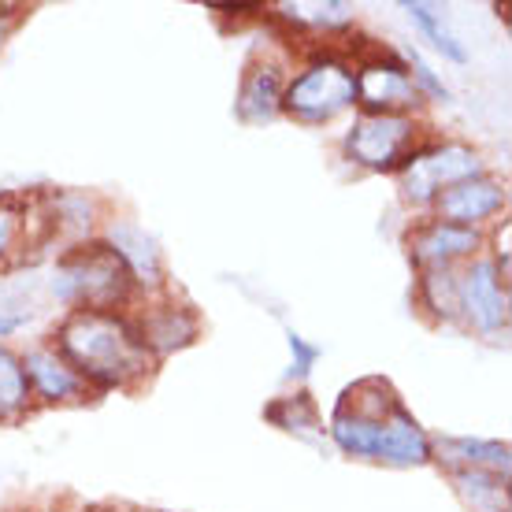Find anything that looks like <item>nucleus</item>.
I'll use <instances>...</instances> for the list:
<instances>
[{
  "mask_svg": "<svg viewBox=\"0 0 512 512\" xmlns=\"http://www.w3.org/2000/svg\"><path fill=\"white\" fill-rule=\"evenodd\" d=\"M56 353L86 386H134L156 360L141 346L134 320L116 308H71L56 331Z\"/></svg>",
  "mask_w": 512,
  "mask_h": 512,
  "instance_id": "1",
  "label": "nucleus"
},
{
  "mask_svg": "<svg viewBox=\"0 0 512 512\" xmlns=\"http://www.w3.org/2000/svg\"><path fill=\"white\" fill-rule=\"evenodd\" d=\"M331 438L349 457L390 464V468H420L431 461V438L412 420L405 405H397L386 416H357V412L334 405Z\"/></svg>",
  "mask_w": 512,
  "mask_h": 512,
  "instance_id": "2",
  "label": "nucleus"
},
{
  "mask_svg": "<svg viewBox=\"0 0 512 512\" xmlns=\"http://www.w3.org/2000/svg\"><path fill=\"white\" fill-rule=\"evenodd\" d=\"M52 294L56 301L75 308H116L119 312L134 294V279L112 245L86 242L67 249L56 260Z\"/></svg>",
  "mask_w": 512,
  "mask_h": 512,
  "instance_id": "3",
  "label": "nucleus"
},
{
  "mask_svg": "<svg viewBox=\"0 0 512 512\" xmlns=\"http://www.w3.org/2000/svg\"><path fill=\"white\" fill-rule=\"evenodd\" d=\"M357 104V78L342 56H316L282 90V112L301 123H327Z\"/></svg>",
  "mask_w": 512,
  "mask_h": 512,
  "instance_id": "4",
  "label": "nucleus"
},
{
  "mask_svg": "<svg viewBox=\"0 0 512 512\" xmlns=\"http://www.w3.org/2000/svg\"><path fill=\"white\" fill-rule=\"evenodd\" d=\"M397 175H401V197L409 205H431L442 190L483 175V160H479L472 145L446 141V145L416 149L405 164L397 167Z\"/></svg>",
  "mask_w": 512,
  "mask_h": 512,
  "instance_id": "5",
  "label": "nucleus"
},
{
  "mask_svg": "<svg viewBox=\"0 0 512 512\" xmlns=\"http://www.w3.org/2000/svg\"><path fill=\"white\" fill-rule=\"evenodd\" d=\"M420 141V123L405 112H364L346 134V156L364 171H397Z\"/></svg>",
  "mask_w": 512,
  "mask_h": 512,
  "instance_id": "6",
  "label": "nucleus"
},
{
  "mask_svg": "<svg viewBox=\"0 0 512 512\" xmlns=\"http://www.w3.org/2000/svg\"><path fill=\"white\" fill-rule=\"evenodd\" d=\"M461 290V320L479 334H505L509 331V279H501L494 260H472L464 271H457Z\"/></svg>",
  "mask_w": 512,
  "mask_h": 512,
  "instance_id": "7",
  "label": "nucleus"
},
{
  "mask_svg": "<svg viewBox=\"0 0 512 512\" xmlns=\"http://www.w3.org/2000/svg\"><path fill=\"white\" fill-rule=\"evenodd\" d=\"M357 78V104H364L368 112H405L420 104V90L412 82L405 60H397L394 52H375L368 60H360L353 71Z\"/></svg>",
  "mask_w": 512,
  "mask_h": 512,
  "instance_id": "8",
  "label": "nucleus"
},
{
  "mask_svg": "<svg viewBox=\"0 0 512 512\" xmlns=\"http://www.w3.org/2000/svg\"><path fill=\"white\" fill-rule=\"evenodd\" d=\"M505 186H498L494 179L487 175H475V179H464L457 186H449L442 190L431 201L438 212L442 223H453V227H479V223H487L490 216H498L501 208H505Z\"/></svg>",
  "mask_w": 512,
  "mask_h": 512,
  "instance_id": "9",
  "label": "nucleus"
},
{
  "mask_svg": "<svg viewBox=\"0 0 512 512\" xmlns=\"http://www.w3.org/2000/svg\"><path fill=\"white\" fill-rule=\"evenodd\" d=\"M483 249V234L472 227H453L442 219H427L409 234V253L420 268H453Z\"/></svg>",
  "mask_w": 512,
  "mask_h": 512,
  "instance_id": "10",
  "label": "nucleus"
},
{
  "mask_svg": "<svg viewBox=\"0 0 512 512\" xmlns=\"http://www.w3.org/2000/svg\"><path fill=\"white\" fill-rule=\"evenodd\" d=\"M134 327H138L141 346L149 349L153 357H164V353H175V349H186L197 342V331L201 323L186 305H175V301H164V305H149L141 316H130Z\"/></svg>",
  "mask_w": 512,
  "mask_h": 512,
  "instance_id": "11",
  "label": "nucleus"
},
{
  "mask_svg": "<svg viewBox=\"0 0 512 512\" xmlns=\"http://www.w3.org/2000/svg\"><path fill=\"white\" fill-rule=\"evenodd\" d=\"M19 360H23L26 386H30L41 401H82V397L90 394L86 379L56 353V346L26 349V357H19Z\"/></svg>",
  "mask_w": 512,
  "mask_h": 512,
  "instance_id": "12",
  "label": "nucleus"
},
{
  "mask_svg": "<svg viewBox=\"0 0 512 512\" xmlns=\"http://www.w3.org/2000/svg\"><path fill=\"white\" fill-rule=\"evenodd\" d=\"M108 245L116 249V256L127 264L134 286H145V290H156L164 282V260H160V249L149 234L127 223V219H116L108 227Z\"/></svg>",
  "mask_w": 512,
  "mask_h": 512,
  "instance_id": "13",
  "label": "nucleus"
},
{
  "mask_svg": "<svg viewBox=\"0 0 512 512\" xmlns=\"http://www.w3.org/2000/svg\"><path fill=\"white\" fill-rule=\"evenodd\" d=\"M282 90H286V78H282L279 64H249L242 75V90H238V116L245 123H268L282 112Z\"/></svg>",
  "mask_w": 512,
  "mask_h": 512,
  "instance_id": "14",
  "label": "nucleus"
},
{
  "mask_svg": "<svg viewBox=\"0 0 512 512\" xmlns=\"http://www.w3.org/2000/svg\"><path fill=\"white\" fill-rule=\"evenodd\" d=\"M431 461L442 468H487V472L509 475V446L487 442V438H438L431 442Z\"/></svg>",
  "mask_w": 512,
  "mask_h": 512,
  "instance_id": "15",
  "label": "nucleus"
},
{
  "mask_svg": "<svg viewBox=\"0 0 512 512\" xmlns=\"http://www.w3.org/2000/svg\"><path fill=\"white\" fill-rule=\"evenodd\" d=\"M449 483L472 512H509V475L487 468H449Z\"/></svg>",
  "mask_w": 512,
  "mask_h": 512,
  "instance_id": "16",
  "label": "nucleus"
},
{
  "mask_svg": "<svg viewBox=\"0 0 512 512\" xmlns=\"http://www.w3.org/2000/svg\"><path fill=\"white\" fill-rule=\"evenodd\" d=\"M420 305L442 323L461 320V290H457V271L453 268H423L416 286Z\"/></svg>",
  "mask_w": 512,
  "mask_h": 512,
  "instance_id": "17",
  "label": "nucleus"
},
{
  "mask_svg": "<svg viewBox=\"0 0 512 512\" xmlns=\"http://www.w3.org/2000/svg\"><path fill=\"white\" fill-rule=\"evenodd\" d=\"M275 427L282 431H290L297 438H308V442H320L323 438V423H320V412H316V401L301 390V394H290V397H279V401H271L268 409H264Z\"/></svg>",
  "mask_w": 512,
  "mask_h": 512,
  "instance_id": "18",
  "label": "nucleus"
},
{
  "mask_svg": "<svg viewBox=\"0 0 512 512\" xmlns=\"http://www.w3.org/2000/svg\"><path fill=\"white\" fill-rule=\"evenodd\" d=\"M401 8L409 12V19L416 23V30H420L423 38L431 41V49H438L446 60H453V64H468V52H464L461 41L453 38V30L442 23V12H438L435 4H423V0H405Z\"/></svg>",
  "mask_w": 512,
  "mask_h": 512,
  "instance_id": "19",
  "label": "nucleus"
},
{
  "mask_svg": "<svg viewBox=\"0 0 512 512\" xmlns=\"http://www.w3.org/2000/svg\"><path fill=\"white\" fill-rule=\"evenodd\" d=\"M30 401V386L23 375V360L8 346H0V420H15Z\"/></svg>",
  "mask_w": 512,
  "mask_h": 512,
  "instance_id": "20",
  "label": "nucleus"
},
{
  "mask_svg": "<svg viewBox=\"0 0 512 512\" xmlns=\"http://www.w3.org/2000/svg\"><path fill=\"white\" fill-rule=\"evenodd\" d=\"M279 15L297 26H312V30H338L353 19V8L346 0H316V4H279Z\"/></svg>",
  "mask_w": 512,
  "mask_h": 512,
  "instance_id": "21",
  "label": "nucleus"
},
{
  "mask_svg": "<svg viewBox=\"0 0 512 512\" xmlns=\"http://www.w3.org/2000/svg\"><path fill=\"white\" fill-rule=\"evenodd\" d=\"M26 227V208L12 197L0 201V256L12 253V245L19 242V234Z\"/></svg>",
  "mask_w": 512,
  "mask_h": 512,
  "instance_id": "22",
  "label": "nucleus"
},
{
  "mask_svg": "<svg viewBox=\"0 0 512 512\" xmlns=\"http://www.w3.org/2000/svg\"><path fill=\"white\" fill-rule=\"evenodd\" d=\"M405 67H409V75H412V82H416V90H427L435 101H442L446 104L449 101V90L438 82V75L431 71V67L423 64V56L420 52H409V60H405Z\"/></svg>",
  "mask_w": 512,
  "mask_h": 512,
  "instance_id": "23",
  "label": "nucleus"
},
{
  "mask_svg": "<svg viewBox=\"0 0 512 512\" xmlns=\"http://www.w3.org/2000/svg\"><path fill=\"white\" fill-rule=\"evenodd\" d=\"M290 338V353H294V368H290V379H305L308 372H312V364L320 360V346H312V342H305L301 334H286Z\"/></svg>",
  "mask_w": 512,
  "mask_h": 512,
  "instance_id": "24",
  "label": "nucleus"
},
{
  "mask_svg": "<svg viewBox=\"0 0 512 512\" xmlns=\"http://www.w3.org/2000/svg\"><path fill=\"white\" fill-rule=\"evenodd\" d=\"M23 323H26L23 312H4V308H0V338H8V334H15L19 327H23Z\"/></svg>",
  "mask_w": 512,
  "mask_h": 512,
  "instance_id": "25",
  "label": "nucleus"
},
{
  "mask_svg": "<svg viewBox=\"0 0 512 512\" xmlns=\"http://www.w3.org/2000/svg\"><path fill=\"white\" fill-rule=\"evenodd\" d=\"M0 45H4V23H0Z\"/></svg>",
  "mask_w": 512,
  "mask_h": 512,
  "instance_id": "26",
  "label": "nucleus"
}]
</instances>
